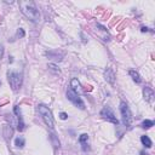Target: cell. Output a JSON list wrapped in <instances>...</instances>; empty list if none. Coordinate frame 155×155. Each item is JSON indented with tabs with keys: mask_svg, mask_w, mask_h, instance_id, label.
Listing matches in <instances>:
<instances>
[{
	"mask_svg": "<svg viewBox=\"0 0 155 155\" xmlns=\"http://www.w3.org/2000/svg\"><path fill=\"white\" fill-rule=\"evenodd\" d=\"M20 6H21L22 14L27 18H29L33 22H39V21H40V12L38 11V9L35 7L33 1H21Z\"/></svg>",
	"mask_w": 155,
	"mask_h": 155,
	"instance_id": "cell-1",
	"label": "cell"
},
{
	"mask_svg": "<svg viewBox=\"0 0 155 155\" xmlns=\"http://www.w3.org/2000/svg\"><path fill=\"white\" fill-rule=\"evenodd\" d=\"M38 112H39V114L41 115L44 122H45L50 128H54L55 120H54V116H52V113H51V110H50L46 106H44V104H39V106H38Z\"/></svg>",
	"mask_w": 155,
	"mask_h": 155,
	"instance_id": "cell-2",
	"label": "cell"
},
{
	"mask_svg": "<svg viewBox=\"0 0 155 155\" xmlns=\"http://www.w3.org/2000/svg\"><path fill=\"white\" fill-rule=\"evenodd\" d=\"M7 80H9V84L11 86V88L14 91H18L22 86V74L17 73V72H9L7 73Z\"/></svg>",
	"mask_w": 155,
	"mask_h": 155,
	"instance_id": "cell-3",
	"label": "cell"
},
{
	"mask_svg": "<svg viewBox=\"0 0 155 155\" xmlns=\"http://www.w3.org/2000/svg\"><path fill=\"white\" fill-rule=\"evenodd\" d=\"M67 98L73 103V104L78 108H80V109H85V103L84 101L81 99V97L79 96V93L73 91L72 88H68L67 90Z\"/></svg>",
	"mask_w": 155,
	"mask_h": 155,
	"instance_id": "cell-4",
	"label": "cell"
},
{
	"mask_svg": "<svg viewBox=\"0 0 155 155\" xmlns=\"http://www.w3.org/2000/svg\"><path fill=\"white\" fill-rule=\"evenodd\" d=\"M120 113H121V116H122L124 125L125 126H130L131 122H132V114H131V110H130V108H128L126 102H121L120 103Z\"/></svg>",
	"mask_w": 155,
	"mask_h": 155,
	"instance_id": "cell-5",
	"label": "cell"
},
{
	"mask_svg": "<svg viewBox=\"0 0 155 155\" xmlns=\"http://www.w3.org/2000/svg\"><path fill=\"white\" fill-rule=\"evenodd\" d=\"M101 116H102V118L104 119V120H107V121H109V122H112V124H114V125H119V120L116 119L114 112H113L108 106H106L104 108L101 110Z\"/></svg>",
	"mask_w": 155,
	"mask_h": 155,
	"instance_id": "cell-6",
	"label": "cell"
},
{
	"mask_svg": "<svg viewBox=\"0 0 155 155\" xmlns=\"http://www.w3.org/2000/svg\"><path fill=\"white\" fill-rule=\"evenodd\" d=\"M143 96H144V99L149 103H153V99H154V91L150 88V87H144L143 90Z\"/></svg>",
	"mask_w": 155,
	"mask_h": 155,
	"instance_id": "cell-7",
	"label": "cell"
},
{
	"mask_svg": "<svg viewBox=\"0 0 155 155\" xmlns=\"http://www.w3.org/2000/svg\"><path fill=\"white\" fill-rule=\"evenodd\" d=\"M15 114L17 115V119H18V131H23L24 130V122H23V119H22V115H21V110L18 109V107L16 106L15 107Z\"/></svg>",
	"mask_w": 155,
	"mask_h": 155,
	"instance_id": "cell-8",
	"label": "cell"
},
{
	"mask_svg": "<svg viewBox=\"0 0 155 155\" xmlns=\"http://www.w3.org/2000/svg\"><path fill=\"white\" fill-rule=\"evenodd\" d=\"M104 78H106V80L108 83L114 84V81H115V74H114V72L110 68H107V70L104 72Z\"/></svg>",
	"mask_w": 155,
	"mask_h": 155,
	"instance_id": "cell-9",
	"label": "cell"
},
{
	"mask_svg": "<svg viewBox=\"0 0 155 155\" xmlns=\"http://www.w3.org/2000/svg\"><path fill=\"white\" fill-rule=\"evenodd\" d=\"M128 74H130V76L132 78V80H133L135 83L141 84L142 78H141V75L138 74V72H136V70H130V72H128Z\"/></svg>",
	"mask_w": 155,
	"mask_h": 155,
	"instance_id": "cell-10",
	"label": "cell"
},
{
	"mask_svg": "<svg viewBox=\"0 0 155 155\" xmlns=\"http://www.w3.org/2000/svg\"><path fill=\"white\" fill-rule=\"evenodd\" d=\"M70 88L73 90V91H75V92H78L80 90V83H79V80H78L76 78H73V79H72V81H70Z\"/></svg>",
	"mask_w": 155,
	"mask_h": 155,
	"instance_id": "cell-11",
	"label": "cell"
},
{
	"mask_svg": "<svg viewBox=\"0 0 155 155\" xmlns=\"http://www.w3.org/2000/svg\"><path fill=\"white\" fill-rule=\"evenodd\" d=\"M12 135H14V128H12L11 126H9V125H6L4 127V136H5V138L6 139H11Z\"/></svg>",
	"mask_w": 155,
	"mask_h": 155,
	"instance_id": "cell-12",
	"label": "cell"
},
{
	"mask_svg": "<svg viewBox=\"0 0 155 155\" xmlns=\"http://www.w3.org/2000/svg\"><path fill=\"white\" fill-rule=\"evenodd\" d=\"M141 142H142V144H143L146 148H150L151 147V141H150V138L148 137V136H142L141 137Z\"/></svg>",
	"mask_w": 155,
	"mask_h": 155,
	"instance_id": "cell-13",
	"label": "cell"
},
{
	"mask_svg": "<svg viewBox=\"0 0 155 155\" xmlns=\"http://www.w3.org/2000/svg\"><path fill=\"white\" fill-rule=\"evenodd\" d=\"M24 143H25V141L23 137H17L16 141H15V146L18 147V148H23L24 147Z\"/></svg>",
	"mask_w": 155,
	"mask_h": 155,
	"instance_id": "cell-14",
	"label": "cell"
},
{
	"mask_svg": "<svg viewBox=\"0 0 155 155\" xmlns=\"http://www.w3.org/2000/svg\"><path fill=\"white\" fill-rule=\"evenodd\" d=\"M151 126H154V121H151V120H144L142 122V127L143 128H150Z\"/></svg>",
	"mask_w": 155,
	"mask_h": 155,
	"instance_id": "cell-15",
	"label": "cell"
},
{
	"mask_svg": "<svg viewBox=\"0 0 155 155\" xmlns=\"http://www.w3.org/2000/svg\"><path fill=\"white\" fill-rule=\"evenodd\" d=\"M87 139H88V136L86 135V133H83L80 137H79V142L83 144V143H85V142H87Z\"/></svg>",
	"mask_w": 155,
	"mask_h": 155,
	"instance_id": "cell-16",
	"label": "cell"
},
{
	"mask_svg": "<svg viewBox=\"0 0 155 155\" xmlns=\"http://www.w3.org/2000/svg\"><path fill=\"white\" fill-rule=\"evenodd\" d=\"M49 68L52 70V72H55L56 74H59V73H61V70L57 68V66H55V64H49Z\"/></svg>",
	"mask_w": 155,
	"mask_h": 155,
	"instance_id": "cell-17",
	"label": "cell"
},
{
	"mask_svg": "<svg viewBox=\"0 0 155 155\" xmlns=\"http://www.w3.org/2000/svg\"><path fill=\"white\" fill-rule=\"evenodd\" d=\"M17 35L21 36V38H23V36H24V30H23L22 28H20V29L17 30Z\"/></svg>",
	"mask_w": 155,
	"mask_h": 155,
	"instance_id": "cell-18",
	"label": "cell"
},
{
	"mask_svg": "<svg viewBox=\"0 0 155 155\" xmlns=\"http://www.w3.org/2000/svg\"><path fill=\"white\" fill-rule=\"evenodd\" d=\"M59 118H61L62 120H66V119L68 118V115H67L66 113H61V114H59Z\"/></svg>",
	"mask_w": 155,
	"mask_h": 155,
	"instance_id": "cell-19",
	"label": "cell"
},
{
	"mask_svg": "<svg viewBox=\"0 0 155 155\" xmlns=\"http://www.w3.org/2000/svg\"><path fill=\"white\" fill-rule=\"evenodd\" d=\"M3 55H4V47L3 45H0V59L3 58Z\"/></svg>",
	"mask_w": 155,
	"mask_h": 155,
	"instance_id": "cell-20",
	"label": "cell"
},
{
	"mask_svg": "<svg viewBox=\"0 0 155 155\" xmlns=\"http://www.w3.org/2000/svg\"><path fill=\"white\" fill-rule=\"evenodd\" d=\"M148 30H149V28H147V27H142V28H141V32H143V33H144V32H148Z\"/></svg>",
	"mask_w": 155,
	"mask_h": 155,
	"instance_id": "cell-21",
	"label": "cell"
},
{
	"mask_svg": "<svg viewBox=\"0 0 155 155\" xmlns=\"http://www.w3.org/2000/svg\"><path fill=\"white\" fill-rule=\"evenodd\" d=\"M0 84H1V83H0Z\"/></svg>",
	"mask_w": 155,
	"mask_h": 155,
	"instance_id": "cell-22",
	"label": "cell"
}]
</instances>
